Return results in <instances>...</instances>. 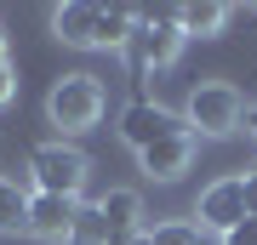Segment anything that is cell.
I'll use <instances>...</instances> for the list:
<instances>
[{
    "label": "cell",
    "instance_id": "obj_1",
    "mask_svg": "<svg viewBox=\"0 0 257 245\" xmlns=\"http://www.w3.org/2000/svg\"><path fill=\"white\" fill-rule=\"evenodd\" d=\"M177 12L183 6H132V18H138V35H132V63L138 69H166L177 57V46H183V23H177Z\"/></svg>",
    "mask_w": 257,
    "mask_h": 245
},
{
    "label": "cell",
    "instance_id": "obj_2",
    "mask_svg": "<svg viewBox=\"0 0 257 245\" xmlns=\"http://www.w3.org/2000/svg\"><path fill=\"white\" fill-rule=\"evenodd\" d=\"M86 154L74 143H40L35 154H29V182H35V194H63V200H80L86 188Z\"/></svg>",
    "mask_w": 257,
    "mask_h": 245
},
{
    "label": "cell",
    "instance_id": "obj_3",
    "mask_svg": "<svg viewBox=\"0 0 257 245\" xmlns=\"http://www.w3.org/2000/svg\"><path fill=\"white\" fill-rule=\"evenodd\" d=\"M46 114L63 131H92L103 120V80L97 74H63L52 86V97H46Z\"/></svg>",
    "mask_w": 257,
    "mask_h": 245
},
{
    "label": "cell",
    "instance_id": "obj_4",
    "mask_svg": "<svg viewBox=\"0 0 257 245\" xmlns=\"http://www.w3.org/2000/svg\"><path fill=\"white\" fill-rule=\"evenodd\" d=\"M189 131H200V137H229L240 131V120H246V103H240V91L229 80H206V86H194L189 91Z\"/></svg>",
    "mask_w": 257,
    "mask_h": 245
},
{
    "label": "cell",
    "instance_id": "obj_5",
    "mask_svg": "<svg viewBox=\"0 0 257 245\" xmlns=\"http://www.w3.org/2000/svg\"><path fill=\"white\" fill-rule=\"evenodd\" d=\"M120 143L126 148H155V143H166V137H194L189 131V120L183 114H172V109H160V103H149V97H138V103H126L120 109Z\"/></svg>",
    "mask_w": 257,
    "mask_h": 245
},
{
    "label": "cell",
    "instance_id": "obj_6",
    "mask_svg": "<svg viewBox=\"0 0 257 245\" xmlns=\"http://www.w3.org/2000/svg\"><path fill=\"white\" fill-rule=\"evenodd\" d=\"M194 217H200V234H234L246 222V177H217L200 194Z\"/></svg>",
    "mask_w": 257,
    "mask_h": 245
},
{
    "label": "cell",
    "instance_id": "obj_7",
    "mask_svg": "<svg viewBox=\"0 0 257 245\" xmlns=\"http://www.w3.org/2000/svg\"><path fill=\"white\" fill-rule=\"evenodd\" d=\"M29 234L63 245L80 234V200H63V194H29Z\"/></svg>",
    "mask_w": 257,
    "mask_h": 245
},
{
    "label": "cell",
    "instance_id": "obj_8",
    "mask_svg": "<svg viewBox=\"0 0 257 245\" xmlns=\"http://www.w3.org/2000/svg\"><path fill=\"white\" fill-rule=\"evenodd\" d=\"M138 217H143V200L132 188H109L97 200V228H103V245L109 239H132L138 234Z\"/></svg>",
    "mask_w": 257,
    "mask_h": 245
},
{
    "label": "cell",
    "instance_id": "obj_9",
    "mask_svg": "<svg viewBox=\"0 0 257 245\" xmlns=\"http://www.w3.org/2000/svg\"><path fill=\"white\" fill-rule=\"evenodd\" d=\"M138 160H143V177L172 182V177H183V171H189V160H194V137H166V143L143 148Z\"/></svg>",
    "mask_w": 257,
    "mask_h": 245
},
{
    "label": "cell",
    "instance_id": "obj_10",
    "mask_svg": "<svg viewBox=\"0 0 257 245\" xmlns=\"http://www.w3.org/2000/svg\"><path fill=\"white\" fill-rule=\"evenodd\" d=\"M97 12L103 6H86V0H69V6L52 12V29L63 46H97Z\"/></svg>",
    "mask_w": 257,
    "mask_h": 245
},
{
    "label": "cell",
    "instance_id": "obj_11",
    "mask_svg": "<svg viewBox=\"0 0 257 245\" xmlns=\"http://www.w3.org/2000/svg\"><path fill=\"white\" fill-rule=\"evenodd\" d=\"M177 23H183V40H189V35H223L229 6H217V0H194V6L177 12Z\"/></svg>",
    "mask_w": 257,
    "mask_h": 245
},
{
    "label": "cell",
    "instance_id": "obj_12",
    "mask_svg": "<svg viewBox=\"0 0 257 245\" xmlns=\"http://www.w3.org/2000/svg\"><path fill=\"white\" fill-rule=\"evenodd\" d=\"M132 35H138L132 6H103L97 12V46H132Z\"/></svg>",
    "mask_w": 257,
    "mask_h": 245
},
{
    "label": "cell",
    "instance_id": "obj_13",
    "mask_svg": "<svg viewBox=\"0 0 257 245\" xmlns=\"http://www.w3.org/2000/svg\"><path fill=\"white\" fill-rule=\"evenodd\" d=\"M0 228H6V234L23 228V234H29V194L12 177H0Z\"/></svg>",
    "mask_w": 257,
    "mask_h": 245
},
{
    "label": "cell",
    "instance_id": "obj_14",
    "mask_svg": "<svg viewBox=\"0 0 257 245\" xmlns=\"http://www.w3.org/2000/svg\"><path fill=\"white\" fill-rule=\"evenodd\" d=\"M149 245H206V239H200V222H160L149 228Z\"/></svg>",
    "mask_w": 257,
    "mask_h": 245
},
{
    "label": "cell",
    "instance_id": "obj_15",
    "mask_svg": "<svg viewBox=\"0 0 257 245\" xmlns=\"http://www.w3.org/2000/svg\"><path fill=\"white\" fill-rule=\"evenodd\" d=\"M223 245H257V217H246L234 234H223Z\"/></svg>",
    "mask_w": 257,
    "mask_h": 245
},
{
    "label": "cell",
    "instance_id": "obj_16",
    "mask_svg": "<svg viewBox=\"0 0 257 245\" xmlns=\"http://www.w3.org/2000/svg\"><path fill=\"white\" fill-rule=\"evenodd\" d=\"M18 97V74H12V63H0V109Z\"/></svg>",
    "mask_w": 257,
    "mask_h": 245
},
{
    "label": "cell",
    "instance_id": "obj_17",
    "mask_svg": "<svg viewBox=\"0 0 257 245\" xmlns=\"http://www.w3.org/2000/svg\"><path fill=\"white\" fill-rule=\"evenodd\" d=\"M246 217H257V171L246 177Z\"/></svg>",
    "mask_w": 257,
    "mask_h": 245
},
{
    "label": "cell",
    "instance_id": "obj_18",
    "mask_svg": "<svg viewBox=\"0 0 257 245\" xmlns=\"http://www.w3.org/2000/svg\"><path fill=\"white\" fill-rule=\"evenodd\" d=\"M246 131L257 137V103H251V109H246Z\"/></svg>",
    "mask_w": 257,
    "mask_h": 245
},
{
    "label": "cell",
    "instance_id": "obj_19",
    "mask_svg": "<svg viewBox=\"0 0 257 245\" xmlns=\"http://www.w3.org/2000/svg\"><path fill=\"white\" fill-rule=\"evenodd\" d=\"M0 63H12V57H6V35H0Z\"/></svg>",
    "mask_w": 257,
    "mask_h": 245
}]
</instances>
